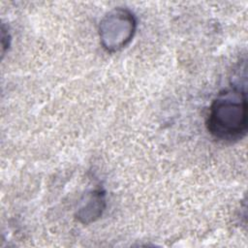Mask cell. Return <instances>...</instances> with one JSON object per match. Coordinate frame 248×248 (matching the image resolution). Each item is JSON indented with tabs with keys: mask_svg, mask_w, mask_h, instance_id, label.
<instances>
[{
	"mask_svg": "<svg viewBox=\"0 0 248 248\" xmlns=\"http://www.w3.org/2000/svg\"><path fill=\"white\" fill-rule=\"evenodd\" d=\"M206 126L217 140L232 141L242 139L247 132L246 89L232 86L221 92L209 108Z\"/></svg>",
	"mask_w": 248,
	"mask_h": 248,
	"instance_id": "obj_1",
	"label": "cell"
},
{
	"mask_svg": "<svg viewBox=\"0 0 248 248\" xmlns=\"http://www.w3.org/2000/svg\"><path fill=\"white\" fill-rule=\"evenodd\" d=\"M136 25V19L129 11L123 9L111 11L100 22L101 44L108 51L121 49L133 38Z\"/></svg>",
	"mask_w": 248,
	"mask_h": 248,
	"instance_id": "obj_2",
	"label": "cell"
},
{
	"mask_svg": "<svg viewBox=\"0 0 248 248\" xmlns=\"http://www.w3.org/2000/svg\"><path fill=\"white\" fill-rule=\"evenodd\" d=\"M105 207V198L104 193L100 190L93 191L88 197V202L80 207L78 218L82 223H90L102 215L103 209Z\"/></svg>",
	"mask_w": 248,
	"mask_h": 248,
	"instance_id": "obj_3",
	"label": "cell"
}]
</instances>
